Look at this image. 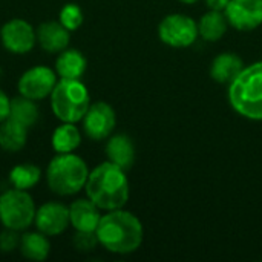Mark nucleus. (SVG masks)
I'll return each mask as SVG.
<instances>
[{"instance_id":"f257e3e1","label":"nucleus","mask_w":262,"mask_h":262,"mask_svg":"<svg viewBox=\"0 0 262 262\" xmlns=\"http://www.w3.org/2000/svg\"><path fill=\"white\" fill-rule=\"evenodd\" d=\"M95 233L100 246L117 255L134 253L141 246L144 236L141 221L123 209L109 210L103 215Z\"/></svg>"},{"instance_id":"f03ea898","label":"nucleus","mask_w":262,"mask_h":262,"mask_svg":"<svg viewBox=\"0 0 262 262\" xmlns=\"http://www.w3.org/2000/svg\"><path fill=\"white\" fill-rule=\"evenodd\" d=\"M84 190L88 198L100 210L109 212L123 209L129 200L126 170L111 161H104L89 172Z\"/></svg>"},{"instance_id":"7ed1b4c3","label":"nucleus","mask_w":262,"mask_h":262,"mask_svg":"<svg viewBox=\"0 0 262 262\" xmlns=\"http://www.w3.org/2000/svg\"><path fill=\"white\" fill-rule=\"evenodd\" d=\"M229 101L244 118L262 120V61L244 66L229 84Z\"/></svg>"},{"instance_id":"20e7f679","label":"nucleus","mask_w":262,"mask_h":262,"mask_svg":"<svg viewBox=\"0 0 262 262\" xmlns=\"http://www.w3.org/2000/svg\"><path fill=\"white\" fill-rule=\"evenodd\" d=\"M89 177V169L86 161L75 155L69 154H57L46 167V183L51 192L60 196H72L84 189Z\"/></svg>"},{"instance_id":"39448f33","label":"nucleus","mask_w":262,"mask_h":262,"mask_svg":"<svg viewBox=\"0 0 262 262\" xmlns=\"http://www.w3.org/2000/svg\"><path fill=\"white\" fill-rule=\"evenodd\" d=\"M91 106L86 84L78 78H60L51 94V109L61 123H78Z\"/></svg>"},{"instance_id":"423d86ee","label":"nucleus","mask_w":262,"mask_h":262,"mask_svg":"<svg viewBox=\"0 0 262 262\" xmlns=\"http://www.w3.org/2000/svg\"><path fill=\"white\" fill-rule=\"evenodd\" d=\"M35 203L28 190L8 189L0 195V223L5 229L25 232L35 220Z\"/></svg>"},{"instance_id":"0eeeda50","label":"nucleus","mask_w":262,"mask_h":262,"mask_svg":"<svg viewBox=\"0 0 262 262\" xmlns=\"http://www.w3.org/2000/svg\"><path fill=\"white\" fill-rule=\"evenodd\" d=\"M198 35V23L186 14H169L158 25L160 40L172 48L192 46Z\"/></svg>"},{"instance_id":"6e6552de","label":"nucleus","mask_w":262,"mask_h":262,"mask_svg":"<svg viewBox=\"0 0 262 262\" xmlns=\"http://www.w3.org/2000/svg\"><path fill=\"white\" fill-rule=\"evenodd\" d=\"M55 69H51L45 64L32 66L26 69L18 81H17V91L20 95L40 101L48 97H51L58 78H57Z\"/></svg>"},{"instance_id":"1a4fd4ad","label":"nucleus","mask_w":262,"mask_h":262,"mask_svg":"<svg viewBox=\"0 0 262 262\" xmlns=\"http://www.w3.org/2000/svg\"><path fill=\"white\" fill-rule=\"evenodd\" d=\"M0 40L8 52L23 55L34 49L37 32L29 21L23 18H11L0 28Z\"/></svg>"},{"instance_id":"9d476101","label":"nucleus","mask_w":262,"mask_h":262,"mask_svg":"<svg viewBox=\"0 0 262 262\" xmlns=\"http://www.w3.org/2000/svg\"><path fill=\"white\" fill-rule=\"evenodd\" d=\"M81 124L88 138L94 141H101L112 135L117 124V115L109 103L95 101L91 103L88 112L81 120Z\"/></svg>"},{"instance_id":"9b49d317","label":"nucleus","mask_w":262,"mask_h":262,"mask_svg":"<svg viewBox=\"0 0 262 262\" xmlns=\"http://www.w3.org/2000/svg\"><path fill=\"white\" fill-rule=\"evenodd\" d=\"M34 224L46 236H58L69 226V207L58 201H48L35 212Z\"/></svg>"},{"instance_id":"f8f14e48","label":"nucleus","mask_w":262,"mask_h":262,"mask_svg":"<svg viewBox=\"0 0 262 262\" xmlns=\"http://www.w3.org/2000/svg\"><path fill=\"white\" fill-rule=\"evenodd\" d=\"M226 17L235 29H256L262 25V0H230L226 8Z\"/></svg>"},{"instance_id":"ddd939ff","label":"nucleus","mask_w":262,"mask_h":262,"mask_svg":"<svg viewBox=\"0 0 262 262\" xmlns=\"http://www.w3.org/2000/svg\"><path fill=\"white\" fill-rule=\"evenodd\" d=\"M37 43L49 54H58L64 51L71 41V31H68L60 21H43L35 29Z\"/></svg>"},{"instance_id":"4468645a","label":"nucleus","mask_w":262,"mask_h":262,"mask_svg":"<svg viewBox=\"0 0 262 262\" xmlns=\"http://www.w3.org/2000/svg\"><path fill=\"white\" fill-rule=\"evenodd\" d=\"M100 220V209L89 198L75 200L69 206V223L77 232H95Z\"/></svg>"},{"instance_id":"2eb2a0df","label":"nucleus","mask_w":262,"mask_h":262,"mask_svg":"<svg viewBox=\"0 0 262 262\" xmlns=\"http://www.w3.org/2000/svg\"><path fill=\"white\" fill-rule=\"evenodd\" d=\"M106 157L107 161L114 163L123 170H129L135 163V146L130 137L126 134L111 135L106 143Z\"/></svg>"},{"instance_id":"dca6fc26","label":"nucleus","mask_w":262,"mask_h":262,"mask_svg":"<svg viewBox=\"0 0 262 262\" xmlns=\"http://www.w3.org/2000/svg\"><path fill=\"white\" fill-rule=\"evenodd\" d=\"M244 69V61L235 52L216 55L210 64V77L221 84H230Z\"/></svg>"},{"instance_id":"f3484780","label":"nucleus","mask_w":262,"mask_h":262,"mask_svg":"<svg viewBox=\"0 0 262 262\" xmlns=\"http://www.w3.org/2000/svg\"><path fill=\"white\" fill-rule=\"evenodd\" d=\"M88 69V60L78 49H64L55 58V72L60 78H81Z\"/></svg>"},{"instance_id":"a211bd4d","label":"nucleus","mask_w":262,"mask_h":262,"mask_svg":"<svg viewBox=\"0 0 262 262\" xmlns=\"http://www.w3.org/2000/svg\"><path fill=\"white\" fill-rule=\"evenodd\" d=\"M18 252L23 258L29 261L41 262L49 256L51 243L48 236L41 232H26L20 236Z\"/></svg>"},{"instance_id":"6ab92c4d","label":"nucleus","mask_w":262,"mask_h":262,"mask_svg":"<svg viewBox=\"0 0 262 262\" xmlns=\"http://www.w3.org/2000/svg\"><path fill=\"white\" fill-rule=\"evenodd\" d=\"M28 130L29 129L21 123L6 118L0 123V147L11 154L21 150L28 143Z\"/></svg>"},{"instance_id":"aec40b11","label":"nucleus","mask_w":262,"mask_h":262,"mask_svg":"<svg viewBox=\"0 0 262 262\" xmlns=\"http://www.w3.org/2000/svg\"><path fill=\"white\" fill-rule=\"evenodd\" d=\"M81 143V132L75 126V123H61L57 126L51 137L52 149L57 154H69L74 152Z\"/></svg>"},{"instance_id":"412c9836","label":"nucleus","mask_w":262,"mask_h":262,"mask_svg":"<svg viewBox=\"0 0 262 262\" xmlns=\"http://www.w3.org/2000/svg\"><path fill=\"white\" fill-rule=\"evenodd\" d=\"M227 25L229 21L223 11L209 9V12H206L198 21V34L206 41H216L227 32Z\"/></svg>"},{"instance_id":"4be33fe9","label":"nucleus","mask_w":262,"mask_h":262,"mask_svg":"<svg viewBox=\"0 0 262 262\" xmlns=\"http://www.w3.org/2000/svg\"><path fill=\"white\" fill-rule=\"evenodd\" d=\"M9 118L21 123L28 129L37 124L40 118V109L35 100L26 98L23 95H18L11 100V111H9Z\"/></svg>"},{"instance_id":"5701e85b","label":"nucleus","mask_w":262,"mask_h":262,"mask_svg":"<svg viewBox=\"0 0 262 262\" xmlns=\"http://www.w3.org/2000/svg\"><path fill=\"white\" fill-rule=\"evenodd\" d=\"M41 180V169L34 163H20L9 170V183L20 190H29Z\"/></svg>"},{"instance_id":"b1692460","label":"nucleus","mask_w":262,"mask_h":262,"mask_svg":"<svg viewBox=\"0 0 262 262\" xmlns=\"http://www.w3.org/2000/svg\"><path fill=\"white\" fill-rule=\"evenodd\" d=\"M58 21L71 32L77 31L83 21H84V14L83 9L77 3H66L58 14Z\"/></svg>"},{"instance_id":"393cba45","label":"nucleus","mask_w":262,"mask_h":262,"mask_svg":"<svg viewBox=\"0 0 262 262\" xmlns=\"http://www.w3.org/2000/svg\"><path fill=\"white\" fill-rule=\"evenodd\" d=\"M98 238L95 232H77L72 238V246L80 253H89L94 252L98 246Z\"/></svg>"},{"instance_id":"a878e982","label":"nucleus","mask_w":262,"mask_h":262,"mask_svg":"<svg viewBox=\"0 0 262 262\" xmlns=\"http://www.w3.org/2000/svg\"><path fill=\"white\" fill-rule=\"evenodd\" d=\"M20 236L17 230L5 229L0 233V252L2 253H11L14 250H18L20 246Z\"/></svg>"},{"instance_id":"bb28decb","label":"nucleus","mask_w":262,"mask_h":262,"mask_svg":"<svg viewBox=\"0 0 262 262\" xmlns=\"http://www.w3.org/2000/svg\"><path fill=\"white\" fill-rule=\"evenodd\" d=\"M9 111H11V100L0 89V123H3L6 118H9Z\"/></svg>"},{"instance_id":"cd10ccee","label":"nucleus","mask_w":262,"mask_h":262,"mask_svg":"<svg viewBox=\"0 0 262 262\" xmlns=\"http://www.w3.org/2000/svg\"><path fill=\"white\" fill-rule=\"evenodd\" d=\"M230 0H206V5L212 11H226Z\"/></svg>"},{"instance_id":"c85d7f7f","label":"nucleus","mask_w":262,"mask_h":262,"mask_svg":"<svg viewBox=\"0 0 262 262\" xmlns=\"http://www.w3.org/2000/svg\"><path fill=\"white\" fill-rule=\"evenodd\" d=\"M180 2L187 3V5H193V3H196V2H200V0H180Z\"/></svg>"},{"instance_id":"c756f323","label":"nucleus","mask_w":262,"mask_h":262,"mask_svg":"<svg viewBox=\"0 0 262 262\" xmlns=\"http://www.w3.org/2000/svg\"><path fill=\"white\" fill-rule=\"evenodd\" d=\"M0 74H2V68H0Z\"/></svg>"}]
</instances>
